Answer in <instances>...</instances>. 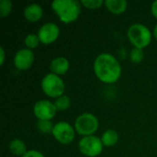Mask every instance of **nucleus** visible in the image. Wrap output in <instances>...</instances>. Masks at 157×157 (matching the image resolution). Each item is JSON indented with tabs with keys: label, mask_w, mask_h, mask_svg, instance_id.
Instances as JSON below:
<instances>
[{
	"label": "nucleus",
	"mask_w": 157,
	"mask_h": 157,
	"mask_svg": "<svg viewBox=\"0 0 157 157\" xmlns=\"http://www.w3.org/2000/svg\"><path fill=\"white\" fill-rule=\"evenodd\" d=\"M93 69L98 79L108 85L118 82L122 72L118 59L108 52H103L98 55L94 61Z\"/></svg>",
	"instance_id": "1"
},
{
	"label": "nucleus",
	"mask_w": 157,
	"mask_h": 157,
	"mask_svg": "<svg viewBox=\"0 0 157 157\" xmlns=\"http://www.w3.org/2000/svg\"><path fill=\"white\" fill-rule=\"evenodd\" d=\"M51 7L59 19L65 24L75 22L81 14V2L77 0H54Z\"/></svg>",
	"instance_id": "2"
},
{
	"label": "nucleus",
	"mask_w": 157,
	"mask_h": 157,
	"mask_svg": "<svg viewBox=\"0 0 157 157\" xmlns=\"http://www.w3.org/2000/svg\"><path fill=\"white\" fill-rule=\"evenodd\" d=\"M127 36L130 42L134 48L144 50L152 41V32L148 27L141 23L131 25L127 31Z\"/></svg>",
	"instance_id": "3"
},
{
	"label": "nucleus",
	"mask_w": 157,
	"mask_h": 157,
	"mask_svg": "<svg viewBox=\"0 0 157 157\" xmlns=\"http://www.w3.org/2000/svg\"><path fill=\"white\" fill-rule=\"evenodd\" d=\"M40 87L46 96L56 99L64 95L65 84L61 76L52 73H49L41 79Z\"/></svg>",
	"instance_id": "4"
},
{
	"label": "nucleus",
	"mask_w": 157,
	"mask_h": 157,
	"mask_svg": "<svg viewBox=\"0 0 157 157\" xmlns=\"http://www.w3.org/2000/svg\"><path fill=\"white\" fill-rule=\"evenodd\" d=\"M74 127L79 135H82L83 137L91 136L98 130L99 121L94 114L86 112L75 119Z\"/></svg>",
	"instance_id": "5"
},
{
	"label": "nucleus",
	"mask_w": 157,
	"mask_h": 157,
	"mask_svg": "<svg viewBox=\"0 0 157 157\" xmlns=\"http://www.w3.org/2000/svg\"><path fill=\"white\" fill-rule=\"evenodd\" d=\"M103 144L98 136L83 137L78 143V149L82 155L87 157L98 156L103 151Z\"/></svg>",
	"instance_id": "6"
},
{
	"label": "nucleus",
	"mask_w": 157,
	"mask_h": 157,
	"mask_svg": "<svg viewBox=\"0 0 157 157\" xmlns=\"http://www.w3.org/2000/svg\"><path fill=\"white\" fill-rule=\"evenodd\" d=\"M75 130L70 123L66 121H59L54 124L52 130L53 138L62 144H71L75 137Z\"/></svg>",
	"instance_id": "7"
},
{
	"label": "nucleus",
	"mask_w": 157,
	"mask_h": 157,
	"mask_svg": "<svg viewBox=\"0 0 157 157\" xmlns=\"http://www.w3.org/2000/svg\"><path fill=\"white\" fill-rule=\"evenodd\" d=\"M56 112L57 109L54 103L47 99H40L33 106V114L37 120L52 121L55 117Z\"/></svg>",
	"instance_id": "8"
},
{
	"label": "nucleus",
	"mask_w": 157,
	"mask_h": 157,
	"mask_svg": "<svg viewBox=\"0 0 157 157\" xmlns=\"http://www.w3.org/2000/svg\"><path fill=\"white\" fill-rule=\"evenodd\" d=\"M60 36V29L57 24L52 22H48L43 24L38 31V37L40 43L49 45L53 43Z\"/></svg>",
	"instance_id": "9"
},
{
	"label": "nucleus",
	"mask_w": 157,
	"mask_h": 157,
	"mask_svg": "<svg viewBox=\"0 0 157 157\" xmlns=\"http://www.w3.org/2000/svg\"><path fill=\"white\" fill-rule=\"evenodd\" d=\"M35 60V55L32 50L23 48L18 50L14 56V65L19 71H26L29 69Z\"/></svg>",
	"instance_id": "10"
},
{
	"label": "nucleus",
	"mask_w": 157,
	"mask_h": 157,
	"mask_svg": "<svg viewBox=\"0 0 157 157\" xmlns=\"http://www.w3.org/2000/svg\"><path fill=\"white\" fill-rule=\"evenodd\" d=\"M70 68V63L67 58L63 56H58L52 60L50 63L51 73L55 74L59 76L65 75Z\"/></svg>",
	"instance_id": "11"
},
{
	"label": "nucleus",
	"mask_w": 157,
	"mask_h": 157,
	"mask_svg": "<svg viewBox=\"0 0 157 157\" xmlns=\"http://www.w3.org/2000/svg\"><path fill=\"white\" fill-rule=\"evenodd\" d=\"M23 14H24L25 18L28 21L34 23V22L39 21L42 17L43 9L40 5L33 3V4H29V5L26 6V7L24 8Z\"/></svg>",
	"instance_id": "12"
},
{
	"label": "nucleus",
	"mask_w": 157,
	"mask_h": 157,
	"mask_svg": "<svg viewBox=\"0 0 157 157\" xmlns=\"http://www.w3.org/2000/svg\"><path fill=\"white\" fill-rule=\"evenodd\" d=\"M105 6L109 12L115 15H120L126 11L128 2L126 0H106Z\"/></svg>",
	"instance_id": "13"
},
{
	"label": "nucleus",
	"mask_w": 157,
	"mask_h": 157,
	"mask_svg": "<svg viewBox=\"0 0 157 157\" xmlns=\"http://www.w3.org/2000/svg\"><path fill=\"white\" fill-rule=\"evenodd\" d=\"M101 142L106 147H112L119 142V134L115 130L109 129L105 131L101 136Z\"/></svg>",
	"instance_id": "14"
},
{
	"label": "nucleus",
	"mask_w": 157,
	"mask_h": 157,
	"mask_svg": "<svg viewBox=\"0 0 157 157\" xmlns=\"http://www.w3.org/2000/svg\"><path fill=\"white\" fill-rule=\"evenodd\" d=\"M9 151L16 156L22 157L28 151L25 143L20 139H13L9 144Z\"/></svg>",
	"instance_id": "15"
},
{
	"label": "nucleus",
	"mask_w": 157,
	"mask_h": 157,
	"mask_svg": "<svg viewBox=\"0 0 157 157\" xmlns=\"http://www.w3.org/2000/svg\"><path fill=\"white\" fill-rule=\"evenodd\" d=\"M53 103H54V106H55L57 111H63L70 108L71 98L66 95H63L60 98H56Z\"/></svg>",
	"instance_id": "16"
},
{
	"label": "nucleus",
	"mask_w": 157,
	"mask_h": 157,
	"mask_svg": "<svg viewBox=\"0 0 157 157\" xmlns=\"http://www.w3.org/2000/svg\"><path fill=\"white\" fill-rule=\"evenodd\" d=\"M36 126H37V129L39 130L40 132H41L43 134H52L54 124H52V121L38 120Z\"/></svg>",
	"instance_id": "17"
},
{
	"label": "nucleus",
	"mask_w": 157,
	"mask_h": 157,
	"mask_svg": "<svg viewBox=\"0 0 157 157\" xmlns=\"http://www.w3.org/2000/svg\"><path fill=\"white\" fill-rule=\"evenodd\" d=\"M24 42H25V45H26V47L28 49L33 50V49H36L39 46V44L40 43V40L39 39V37H38V34L29 33L25 37Z\"/></svg>",
	"instance_id": "18"
},
{
	"label": "nucleus",
	"mask_w": 157,
	"mask_h": 157,
	"mask_svg": "<svg viewBox=\"0 0 157 157\" xmlns=\"http://www.w3.org/2000/svg\"><path fill=\"white\" fill-rule=\"evenodd\" d=\"M129 57H130V60L132 63H140L141 62H143V60L144 58V50L133 47V49H132L131 52H130Z\"/></svg>",
	"instance_id": "19"
},
{
	"label": "nucleus",
	"mask_w": 157,
	"mask_h": 157,
	"mask_svg": "<svg viewBox=\"0 0 157 157\" xmlns=\"http://www.w3.org/2000/svg\"><path fill=\"white\" fill-rule=\"evenodd\" d=\"M12 10V2L10 0H1L0 1V17H6L9 16Z\"/></svg>",
	"instance_id": "20"
},
{
	"label": "nucleus",
	"mask_w": 157,
	"mask_h": 157,
	"mask_svg": "<svg viewBox=\"0 0 157 157\" xmlns=\"http://www.w3.org/2000/svg\"><path fill=\"white\" fill-rule=\"evenodd\" d=\"M105 4L103 0H82L81 5L88 9H98Z\"/></svg>",
	"instance_id": "21"
},
{
	"label": "nucleus",
	"mask_w": 157,
	"mask_h": 157,
	"mask_svg": "<svg viewBox=\"0 0 157 157\" xmlns=\"http://www.w3.org/2000/svg\"><path fill=\"white\" fill-rule=\"evenodd\" d=\"M22 157H45L44 155L37 150H29Z\"/></svg>",
	"instance_id": "22"
},
{
	"label": "nucleus",
	"mask_w": 157,
	"mask_h": 157,
	"mask_svg": "<svg viewBox=\"0 0 157 157\" xmlns=\"http://www.w3.org/2000/svg\"><path fill=\"white\" fill-rule=\"evenodd\" d=\"M151 13L152 15L157 18V0H155V2L152 3V6H151Z\"/></svg>",
	"instance_id": "23"
},
{
	"label": "nucleus",
	"mask_w": 157,
	"mask_h": 157,
	"mask_svg": "<svg viewBox=\"0 0 157 157\" xmlns=\"http://www.w3.org/2000/svg\"><path fill=\"white\" fill-rule=\"evenodd\" d=\"M6 60V51L3 47L0 48V64L3 65Z\"/></svg>",
	"instance_id": "24"
},
{
	"label": "nucleus",
	"mask_w": 157,
	"mask_h": 157,
	"mask_svg": "<svg viewBox=\"0 0 157 157\" xmlns=\"http://www.w3.org/2000/svg\"><path fill=\"white\" fill-rule=\"evenodd\" d=\"M154 36H155V38L157 40V24L155 25V29H154Z\"/></svg>",
	"instance_id": "25"
}]
</instances>
